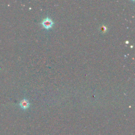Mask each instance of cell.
I'll return each mask as SVG.
<instances>
[{
    "label": "cell",
    "mask_w": 135,
    "mask_h": 135,
    "mask_svg": "<svg viewBox=\"0 0 135 135\" xmlns=\"http://www.w3.org/2000/svg\"><path fill=\"white\" fill-rule=\"evenodd\" d=\"M41 24L44 29H46L47 30H49L52 28V27L53 26L54 24V22L50 19V18L47 17L43 20Z\"/></svg>",
    "instance_id": "1"
},
{
    "label": "cell",
    "mask_w": 135,
    "mask_h": 135,
    "mask_svg": "<svg viewBox=\"0 0 135 135\" xmlns=\"http://www.w3.org/2000/svg\"><path fill=\"white\" fill-rule=\"evenodd\" d=\"M20 106L21 107V108H22L24 110H25L28 109L29 108L30 102L28 100L26 99H24L21 101L20 103Z\"/></svg>",
    "instance_id": "2"
},
{
    "label": "cell",
    "mask_w": 135,
    "mask_h": 135,
    "mask_svg": "<svg viewBox=\"0 0 135 135\" xmlns=\"http://www.w3.org/2000/svg\"><path fill=\"white\" fill-rule=\"evenodd\" d=\"M101 30H102V31H105L106 30V28L105 26H102V27H101Z\"/></svg>",
    "instance_id": "3"
}]
</instances>
